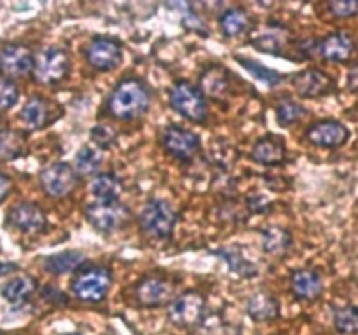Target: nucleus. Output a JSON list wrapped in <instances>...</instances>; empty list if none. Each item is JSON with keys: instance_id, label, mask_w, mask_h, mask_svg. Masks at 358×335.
<instances>
[{"instance_id": "1", "label": "nucleus", "mask_w": 358, "mask_h": 335, "mask_svg": "<svg viewBox=\"0 0 358 335\" xmlns=\"http://www.w3.org/2000/svg\"><path fill=\"white\" fill-rule=\"evenodd\" d=\"M151 104V93L141 79H122L108 99L109 115L122 122L143 118Z\"/></svg>"}, {"instance_id": "2", "label": "nucleus", "mask_w": 358, "mask_h": 335, "mask_svg": "<svg viewBox=\"0 0 358 335\" xmlns=\"http://www.w3.org/2000/svg\"><path fill=\"white\" fill-rule=\"evenodd\" d=\"M113 286V272L101 265H83L71 283V292L81 302L99 304L106 300Z\"/></svg>"}, {"instance_id": "3", "label": "nucleus", "mask_w": 358, "mask_h": 335, "mask_svg": "<svg viewBox=\"0 0 358 335\" xmlns=\"http://www.w3.org/2000/svg\"><path fill=\"white\" fill-rule=\"evenodd\" d=\"M169 102L178 115L192 123H204L208 118V100L202 90L190 81H176L169 93Z\"/></svg>"}, {"instance_id": "4", "label": "nucleus", "mask_w": 358, "mask_h": 335, "mask_svg": "<svg viewBox=\"0 0 358 335\" xmlns=\"http://www.w3.org/2000/svg\"><path fill=\"white\" fill-rule=\"evenodd\" d=\"M176 221L178 214L174 207L162 199L148 200L139 214L141 230L155 239H169L176 229Z\"/></svg>"}, {"instance_id": "5", "label": "nucleus", "mask_w": 358, "mask_h": 335, "mask_svg": "<svg viewBox=\"0 0 358 335\" xmlns=\"http://www.w3.org/2000/svg\"><path fill=\"white\" fill-rule=\"evenodd\" d=\"M71 71V57L64 48L50 46L36 55L34 60V78L41 85H58Z\"/></svg>"}, {"instance_id": "6", "label": "nucleus", "mask_w": 358, "mask_h": 335, "mask_svg": "<svg viewBox=\"0 0 358 335\" xmlns=\"http://www.w3.org/2000/svg\"><path fill=\"white\" fill-rule=\"evenodd\" d=\"M86 220L95 230L102 234H113L127 227L132 220V213L120 200L115 202H94L86 206Z\"/></svg>"}, {"instance_id": "7", "label": "nucleus", "mask_w": 358, "mask_h": 335, "mask_svg": "<svg viewBox=\"0 0 358 335\" xmlns=\"http://www.w3.org/2000/svg\"><path fill=\"white\" fill-rule=\"evenodd\" d=\"M169 320L179 328H195L204 323L208 307L206 299L199 292H185L174 297L169 304Z\"/></svg>"}, {"instance_id": "8", "label": "nucleus", "mask_w": 358, "mask_h": 335, "mask_svg": "<svg viewBox=\"0 0 358 335\" xmlns=\"http://www.w3.org/2000/svg\"><path fill=\"white\" fill-rule=\"evenodd\" d=\"M79 176L76 174L74 167H71L65 162H57L51 164L41 172L39 181L46 195L53 197V199H64V197L71 195L72 190L78 186Z\"/></svg>"}, {"instance_id": "9", "label": "nucleus", "mask_w": 358, "mask_h": 335, "mask_svg": "<svg viewBox=\"0 0 358 335\" xmlns=\"http://www.w3.org/2000/svg\"><path fill=\"white\" fill-rule=\"evenodd\" d=\"M162 146L176 160L190 162L201 150V139L185 127L169 125L162 136Z\"/></svg>"}, {"instance_id": "10", "label": "nucleus", "mask_w": 358, "mask_h": 335, "mask_svg": "<svg viewBox=\"0 0 358 335\" xmlns=\"http://www.w3.org/2000/svg\"><path fill=\"white\" fill-rule=\"evenodd\" d=\"M85 57L95 71H115L123 62V46L111 37H95L86 48Z\"/></svg>"}, {"instance_id": "11", "label": "nucleus", "mask_w": 358, "mask_h": 335, "mask_svg": "<svg viewBox=\"0 0 358 335\" xmlns=\"http://www.w3.org/2000/svg\"><path fill=\"white\" fill-rule=\"evenodd\" d=\"M36 55L29 46L18 43L0 48V72L6 78H23L34 72Z\"/></svg>"}, {"instance_id": "12", "label": "nucleus", "mask_w": 358, "mask_h": 335, "mask_svg": "<svg viewBox=\"0 0 358 335\" xmlns=\"http://www.w3.org/2000/svg\"><path fill=\"white\" fill-rule=\"evenodd\" d=\"M292 86L302 99H318L336 90V81L327 72L308 69L292 76Z\"/></svg>"}, {"instance_id": "13", "label": "nucleus", "mask_w": 358, "mask_h": 335, "mask_svg": "<svg viewBox=\"0 0 358 335\" xmlns=\"http://www.w3.org/2000/svg\"><path fill=\"white\" fill-rule=\"evenodd\" d=\"M8 223L23 234H43L48 229L46 214L34 202L16 204L9 211Z\"/></svg>"}, {"instance_id": "14", "label": "nucleus", "mask_w": 358, "mask_h": 335, "mask_svg": "<svg viewBox=\"0 0 358 335\" xmlns=\"http://www.w3.org/2000/svg\"><path fill=\"white\" fill-rule=\"evenodd\" d=\"M306 139L318 148L334 150V148H341L348 143L350 130L336 120H322V122L313 123L306 130Z\"/></svg>"}, {"instance_id": "15", "label": "nucleus", "mask_w": 358, "mask_h": 335, "mask_svg": "<svg viewBox=\"0 0 358 335\" xmlns=\"http://www.w3.org/2000/svg\"><path fill=\"white\" fill-rule=\"evenodd\" d=\"M174 290L162 278H144L136 286V300L143 307H160L172 302Z\"/></svg>"}, {"instance_id": "16", "label": "nucleus", "mask_w": 358, "mask_h": 335, "mask_svg": "<svg viewBox=\"0 0 358 335\" xmlns=\"http://www.w3.org/2000/svg\"><path fill=\"white\" fill-rule=\"evenodd\" d=\"M355 50V39L348 32H334L323 37L318 43V53L320 57L325 58L327 62H334V64H343L353 57Z\"/></svg>"}, {"instance_id": "17", "label": "nucleus", "mask_w": 358, "mask_h": 335, "mask_svg": "<svg viewBox=\"0 0 358 335\" xmlns=\"http://www.w3.org/2000/svg\"><path fill=\"white\" fill-rule=\"evenodd\" d=\"M251 160L267 167H276L287 160V146L283 137L280 136H265L255 143L250 153Z\"/></svg>"}, {"instance_id": "18", "label": "nucleus", "mask_w": 358, "mask_h": 335, "mask_svg": "<svg viewBox=\"0 0 358 335\" xmlns=\"http://www.w3.org/2000/svg\"><path fill=\"white\" fill-rule=\"evenodd\" d=\"M292 292L297 300L302 302H311L316 300L323 292L322 276L313 269H299L292 274Z\"/></svg>"}, {"instance_id": "19", "label": "nucleus", "mask_w": 358, "mask_h": 335, "mask_svg": "<svg viewBox=\"0 0 358 335\" xmlns=\"http://www.w3.org/2000/svg\"><path fill=\"white\" fill-rule=\"evenodd\" d=\"M246 314L257 323L273 321L280 316V300L268 292H257L248 299Z\"/></svg>"}, {"instance_id": "20", "label": "nucleus", "mask_w": 358, "mask_h": 335, "mask_svg": "<svg viewBox=\"0 0 358 335\" xmlns=\"http://www.w3.org/2000/svg\"><path fill=\"white\" fill-rule=\"evenodd\" d=\"M20 118H22L23 125L29 130L43 129V127L48 125L51 118L50 102L41 95L30 97L25 102V106H23L22 113H20Z\"/></svg>"}, {"instance_id": "21", "label": "nucleus", "mask_w": 358, "mask_h": 335, "mask_svg": "<svg viewBox=\"0 0 358 335\" xmlns=\"http://www.w3.org/2000/svg\"><path fill=\"white\" fill-rule=\"evenodd\" d=\"M90 192L97 202H115L123 192V181L115 172H101L90 183Z\"/></svg>"}, {"instance_id": "22", "label": "nucleus", "mask_w": 358, "mask_h": 335, "mask_svg": "<svg viewBox=\"0 0 358 335\" xmlns=\"http://www.w3.org/2000/svg\"><path fill=\"white\" fill-rule=\"evenodd\" d=\"M86 257L81 253V251H62V253L50 255V257L44 260V269H46L50 274L55 276H64L71 274V272L78 271V269L83 267Z\"/></svg>"}, {"instance_id": "23", "label": "nucleus", "mask_w": 358, "mask_h": 335, "mask_svg": "<svg viewBox=\"0 0 358 335\" xmlns=\"http://www.w3.org/2000/svg\"><path fill=\"white\" fill-rule=\"evenodd\" d=\"M292 234L281 227H268L262 232V250L271 257H285L290 251Z\"/></svg>"}, {"instance_id": "24", "label": "nucleus", "mask_w": 358, "mask_h": 335, "mask_svg": "<svg viewBox=\"0 0 358 335\" xmlns=\"http://www.w3.org/2000/svg\"><path fill=\"white\" fill-rule=\"evenodd\" d=\"M37 283L30 276H18L6 281L0 288V293L9 304H23L36 293Z\"/></svg>"}, {"instance_id": "25", "label": "nucleus", "mask_w": 358, "mask_h": 335, "mask_svg": "<svg viewBox=\"0 0 358 335\" xmlns=\"http://www.w3.org/2000/svg\"><path fill=\"white\" fill-rule=\"evenodd\" d=\"M220 30L227 39H234V37H241L250 30L251 20L248 13L241 8L227 9L218 20Z\"/></svg>"}, {"instance_id": "26", "label": "nucleus", "mask_w": 358, "mask_h": 335, "mask_svg": "<svg viewBox=\"0 0 358 335\" xmlns=\"http://www.w3.org/2000/svg\"><path fill=\"white\" fill-rule=\"evenodd\" d=\"M201 85H202V93L204 95L213 97V99H222L227 97L230 90V81H229V72L225 71V67H211L206 69L204 74L201 76Z\"/></svg>"}, {"instance_id": "27", "label": "nucleus", "mask_w": 358, "mask_h": 335, "mask_svg": "<svg viewBox=\"0 0 358 335\" xmlns=\"http://www.w3.org/2000/svg\"><path fill=\"white\" fill-rule=\"evenodd\" d=\"M251 44L255 46V50L274 55V57H281L285 48H287V30L283 27H271L268 32L255 37Z\"/></svg>"}, {"instance_id": "28", "label": "nucleus", "mask_w": 358, "mask_h": 335, "mask_svg": "<svg viewBox=\"0 0 358 335\" xmlns=\"http://www.w3.org/2000/svg\"><path fill=\"white\" fill-rule=\"evenodd\" d=\"M102 162H104V153L97 146H83L76 153L74 158V171L76 174L86 178V176H94L99 172Z\"/></svg>"}, {"instance_id": "29", "label": "nucleus", "mask_w": 358, "mask_h": 335, "mask_svg": "<svg viewBox=\"0 0 358 335\" xmlns=\"http://www.w3.org/2000/svg\"><path fill=\"white\" fill-rule=\"evenodd\" d=\"M27 153V139L22 132L6 130L0 132V162L16 160Z\"/></svg>"}, {"instance_id": "30", "label": "nucleus", "mask_w": 358, "mask_h": 335, "mask_svg": "<svg viewBox=\"0 0 358 335\" xmlns=\"http://www.w3.org/2000/svg\"><path fill=\"white\" fill-rule=\"evenodd\" d=\"M236 60H237V64L243 65V67L246 69V71L250 72V74L253 76L257 81L264 83V85H267L268 88L280 86L281 81H283V74L273 71V69L265 67V65H262L260 62L250 60V58H236Z\"/></svg>"}, {"instance_id": "31", "label": "nucleus", "mask_w": 358, "mask_h": 335, "mask_svg": "<svg viewBox=\"0 0 358 335\" xmlns=\"http://www.w3.org/2000/svg\"><path fill=\"white\" fill-rule=\"evenodd\" d=\"M308 116V109L292 99H283L276 106V120L281 127H292Z\"/></svg>"}, {"instance_id": "32", "label": "nucleus", "mask_w": 358, "mask_h": 335, "mask_svg": "<svg viewBox=\"0 0 358 335\" xmlns=\"http://www.w3.org/2000/svg\"><path fill=\"white\" fill-rule=\"evenodd\" d=\"M216 255H218L220 258H223V260L227 262V265L230 267V271L236 272L237 276H241V278H251V276H257V267H255L251 262H248L246 258L243 257V253L241 251H237L236 248H232V250H227V248H223V250L216 251Z\"/></svg>"}, {"instance_id": "33", "label": "nucleus", "mask_w": 358, "mask_h": 335, "mask_svg": "<svg viewBox=\"0 0 358 335\" xmlns=\"http://www.w3.org/2000/svg\"><path fill=\"white\" fill-rule=\"evenodd\" d=\"M334 328L343 335L358 334V306H346L334 311Z\"/></svg>"}, {"instance_id": "34", "label": "nucleus", "mask_w": 358, "mask_h": 335, "mask_svg": "<svg viewBox=\"0 0 358 335\" xmlns=\"http://www.w3.org/2000/svg\"><path fill=\"white\" fill-rule=\"evenodd\" d=\"M20 99V88L15 79L0 76V109H11Z\"/></svg>"}, {"instance_id": "35", "label": "nucleus", "mask_w": 358, "mask_h": 335, "mask_svg": "<svg viewBox=\"0 0 358 335\" xmlns=\"http://www.w3.org/2000/svg\"><path fill=\"white\" fill-rule=\"evenodd\" d=\"M329 11L336 18H353V16H358V0H336V2H329Z\"/></svg>"}, {"instance_id": "36", "label": "nucleus", "mask_w": 358, "mask_h": 335, "mask_svg": "<svg viewBox=\"0 0 358 335\" xmlns=\"http://www.w3.org/2000/svg\"><path fill=\"white\" fill-rule=\"evenodd\" d=\"M92 141H94V144L99 150H108V148H111L115 144L116 134L109 127L99 125L92 130Z\"/></svg>"}, {"instance_id": "37", "label": "nucleus", "mask_w": 358, "mask_h": 335, "mask_svg": "<svg viewBox=\"0 0 358 335\" xmlns=\"http://www.w3.org/2000/svg\"><path fill=\"white\" fill-rule=\"evenodd\" d=\"M41 295H43V299L46 300L48 304H51V306H65V304L69 302V297L65 295L64 292H60V290L55 288V286H51V285L44 286Z\"/></svg>"}, {"instance_id": "38", "label": "nucleus", "mask_w": 358, "mask_h": 335, "mask_svg": "<svg viewBox=\"0 0 358 335\" xmlns=\"http://www.w3.org/2000/svg\"><path fill=\"white\" fill-rule=\"evenodd\" d=\"M13 188V181L11 178H9L8 174H4V172L0 171V204L4 202L6 199H8L9 192H11Z\"/></svg>"}, {"instance_id": "39", "label": "nucleus", "mask_w": 358, "mask_h": 335, "mask_svg": "<svg viewBox=\"0 0 358 335\" xmlns=\"http://www.w3.org/2000/svg\"><path fill=\"white\" fill-rule=\"evenodd\" d=\"M348 88L353 93H358V64L351 67V71L348 72Z\"/></svg>"}, {"instance_id": "40", "label": "nucleus", "mask_w": 358, "mask_h": 335, "mask_svg": "<svg viewBox=\"0 0 358 335\" xmlns=\"http://www.w3.org/2000/svg\"><path fill=\"white\" fill-rule=\"evenodd\" d=\"M16 271H18V265L16 264H11V262H0V278L13 274V272Z\"/></svg>"}, {"instance_id": "41", "label": "nucleus", "mask_w": 358, "mask_h": 335, "mask_svg": "<svg viewBox=\"0 0 358 335\" xmlns=\"http://www.w3.org/2000/svg\"><path fill=\"white\" fill-rule=\"evenodd\" d=\"M64 335H81V334H76V332H71V334H64Z\"/></svg>"}, {"instance_id": "42", "label": "nucleus", "mask_w": 358, "mask_h": 335, "mask_svg": "<svg viewBox=\"0 0 358 335\" xmlns=\"http://www.w3.org/2000/svg\"><path fill=\"white\" fill-rule=\"evenodd\" d=\"M0 129H2V118H0Z\"/></svg>"}, {"instance_id": "43", "label": "nucleus", "mask_w": 358, "mask_h": 335, "mask_svg": "<svg viewBox=\"0 0 358 335\" xmlns=\"http://www.w3.org/2000/svg\"><path fill=\"white\" fill-rule=\"evenodd\" d=\"M0 335H6V334H2V332H0Z\"/></svg>"}]
</instances>
